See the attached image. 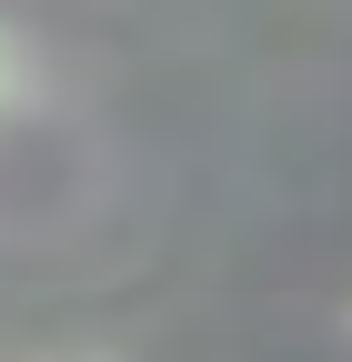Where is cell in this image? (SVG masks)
<instances>
[{
  "label": "cell",
  "instance_id": "1",
  "mask_svg": "<svg viewBox=\"0 0 352 362\" xmlns=\"http://www.w3.org/2000/svg\"><path fill=\"white\" fill-rule=\"evenodd\" d=\"M11 101H20V40L0 30V111H11Z\"/></svg>",
  "mask_w": 352,
  "mask_h": 362
}]
</instances>
